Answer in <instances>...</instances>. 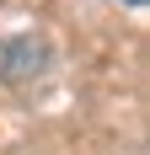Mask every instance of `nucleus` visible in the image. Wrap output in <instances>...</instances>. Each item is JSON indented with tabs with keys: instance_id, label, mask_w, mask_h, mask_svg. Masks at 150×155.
I'll return each mask as SVG.
<instances>
[{
	"instance_id": "nucleus-1",
	"label": "nucleus",
	"mask_w": 150,
	"mask_h": 155,
	"mask_svg": "<svg viewBox=\"0 0 150 155\" xmlns=\"http://www.w3.org/2000/svg\"><path fill=\"white\" fill-rule=\"evenodd\" d=\"M48 64V43L43 38H11L0 43V75L5 80H22L27 70H43Z\"/></svg>"
},
{
	"instance_id": "nucleus-2",
	"label": "nucleus",
	"mask_w": 150,
	"mask_h": 155,
	"mask_svg": "<svg viewBox=\"0 0 150 155\" xmlns=\"http://www.w3.org/2000/svg\"><path fill=\"white\" fill-rule=\"evenodd\" d=\"M123 5H129V11H145V5H150V0H123Z\"/></svg>"
}]
</instances>
